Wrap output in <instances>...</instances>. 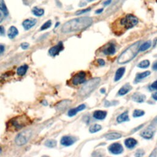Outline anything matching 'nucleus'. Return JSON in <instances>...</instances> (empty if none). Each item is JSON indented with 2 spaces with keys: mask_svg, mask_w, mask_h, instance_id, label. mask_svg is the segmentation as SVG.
<instances>
[{
  "mask_svg": "<svg viewBox=\"0 0 157 157\" xmlns=\"http://www.w3.org/2000/svg\"><path fill=\"white\" fill-rule=\"evenodd\" d=\"M93 20L89 17H82L66 22L62 28L64 33L79 31L86 29L92 24Z\"/></svg>",
  "mask_w": 157,
  "mask_h": 157,
  "instance_id": "nucleus-1",
  "label": "nucleus"
},
{
  "mask_svg": "<svg viewBox=\"0 0 157 157\" xmlns=\"http://www.w3.org/2000/svg\"><path fill=\"white\" fill-rule=\"evenodd\" d=\"M140 41H138L130 46L122 53L118 59V63L120 65L125 64L132 61L137 54L140 47Z\"/></svg>",
  "mask_w": 157,
  "mask_h": 157,
  "instance_id": "nucleus-2",
  "label": "nucleus"
},
{
  "mask_svg": "<svg viewBox=\"0 0 157 157\" xmlns=\"http://www.w3.org/2000/svg\"><path fill=\"white\" fill-rule=\"evenodd\" d=\"M31 120L25 115L20 116L12 118L8 124V128L17 131L31 124Z\"/></svg>",
  "mask_w": 157,
  "mask_h": 157,
  "instance_id": "nucleus-3",
  "label": "nucleus"
},
{
  "mask_svg": "<svg viewBox=\"0 0 157 157\" xmlns=\"http://www.w3.org/2000/svg\"><path fill=\"white\" fill-rule=\"evenodd\" d=\"M100 81L101 80L100 78H94L86 82L81 89L79 94L82 97H85V96L89 94L97 88Z\"/></svg>",
  "mask_w": 157,
  "mask_h": 157,
  "instance_id": "nucleus-4",
  "label": "nucleus"
},
{
  "mask_svg": "<svg viewBox=\"0 0 157 157\" xmlns=\"http://www.w3.org/2000/svg\"><path fill=\"white\" fill-rule=\"evenodd\" d=\"M137 23L138 20L137 17L132 14L126 15L120 21V25L126 30H128L134 27Z\"/></svg>",
  "mask_w": 157,
  "mask_h": 157,
  "instance_id": "nucleus-5",
  "label": "nucleus"
},
{
  "mask_svg": "<svg viewBox=\"0 0 157 157\" xmlns=\"http://www.w3.org/2000/svg\"><path fill=\"white\" fill-rule=\"evenodd\" d=\"M32 135V132L30 129L25 130L19 133L15 138L16 144L19 145H23L27 144Z\"/></svg>",
  "mask_w": 157,
  "mask_h": 157,
  "instance_id": "nucleus-6",
  "label": "nucleus"
},
{
  "mask_svg": "<svg viewBox=\"0 0 157 157\" xmlns=\"http://www.w3.org/2000/svg\"><path fill=\"white\" fill-rule=\"evenodd\" d=\"M86 73L84 71H80L76 74L72 78V84L74 85L81 84L85 81Z\"/></svg>",
  "mask_w": 157,
  "mask_h": 157,
  "instance_id": "nucleus-7",
  "label": "nucleus"
},
{
  "mask_svg": "<svg viewBox=\"0 0 157 157\" xmlns=\"http://www.w3.org/2000/svg\"><path fill=\"white\" fill-rule=\"evenodd\" d=\"M109 150L110 153L113 154H120L124 150L123 147L119 143H114L110 145L109 147Z\"/></svg>",
  "mask_w": 157,
  "mask_h": 157,
  "instance_id": "nucleus-8",
  "label": "nucleus"
},
{
  "mask_svg": "<svg viewBox=\"0 0 157 157\" xmlns=\"http://www.w3.org/2000/svg\"><path fill=\"white\" fill-rule=\"evenodd\" d=\"M63 45L62 42H59L57 45L52 47L49 50V54L52 56H56L59 54L60 52L63 50Z\"/></svg>",
  "mask_w": 157,
  "mask_h": 157,
  "instance_id": "nucleus-9",
  "label": "nucleus"
},
{
  "mask_svg": "<svg viewBox=\"0 0 157 157\" xmlns=\"http://www.w3.org/2000/svg\"><path fill=\"white\" fill-rule=\"evenodd\" d=\"M76 141V139L71 136H63L61 139V144L64 146H70L73 145Z\"/></svg>",
  "mask_w": 157,
  "mask_h": 157,
  "instance_id": "nucleus-10",
  "label": "nucleus"
},
{
  "mask_svg": "<svg viewBox=\"0 0 157 157\" xmlns=\"http://www.w3.org/2000/svg\"><path fill=\"white\" fill-rule=\"evenodd\" d=\"M37 20L36 19H27L23 21L22 25L25 30H29L36 25Z\"/></svg>",
  "mask_w": 157,
  "mask_h": 157,
  "instance_id": "nucleus-11",
  "label": "nucleus"
},
{
  "mask_svg": "<svg viewBox=\"0 0 157 157\" xmlns=\"http://www.w3.org/2000/svg\"><path fill=\"white\" fill-rule=\"evenodd\" d=\"M85 108H86V106L85 105V104H81V105L78 106L77 108H73V109H71L69 110L68 113V114L69 117H73L77 114L78 112L82 111V110H84Z\"/></svg>",
  "mask_w": 157,
  "mask_h": 157,
  "instance_id": "nucleus-12",
  "label": "nucleus"
},
{
  "mask_svg": "<svg viewBox=\"0 0 157 157\" xmlns=\"http://www.w3.org/2000/svg\"><path fill=\"white\" fill-rule=\"evenodd\" d=\"M103 53L106 55H113L116 52V47L113 44H109L106 46L102 50Z\"/></svg>",
  "mask_w": 157,
  "mask_h": 157,
  "instance_id": "nucleus-13",
  "label": "nucleus"
},
{
  "mask_svg": "<svg viewBox=\"0 0 157 157\" xmlns=\"http://www.w3.org/2000/svg\"><path fill=\"white\" fill-rule=\"evenodd\" d=\"M107 112L103 110H97L93 113V117L97 120H103L106 118Z\"/></svg>",
  "mask_w": 157,
  "mask_h": 157,
  "instance_id": "nucleus-14",
  "label": "nucleus"
},
{
  "mask_svg": "<svg viewBox=\"0 0 157 157\" xmlns=\"http://www.w3.org/2000/svg\"><path fill=\"white\" fill-rule=\"evenodd\" d=\"M18 34H19L18 30H17L15 27H14V26L11 27L7 32L8 37L10 39H14L18 35Z\"/></svg>",
  "mask_w": 157,
  "mask_h": 157,
  "instance_id": "nucleus-15",
  "label": "nucleus"
},
{
  "mask_svg": "<svg viewBox=\"0 0 157 157\" xmlns=\"http://www.w3.org/2000/svg\"><path fill=\"white\" fill-rule=\"evenodd\" d=\"M71 101L69 100H64L59 102L57 105V109L59 110H63L70 105Z\"/></svg>",
  "mask_w": 157,
  "mask_h": 157,
  "instance_id": "nucleus-16",
  "label": "nucleus"
},
{
  "mask_svg": "<svg viewBox=\"0 0 157 157\" xmlns=\"http://www.w3.org/2000/svg\"><path fill=\"white\" fill-rule=\"evenodd\" d=\"M154 132H155L154 130H153L150 128H148L147 129L144 130V132H142L141 135L145 139H150L153 137Z\"/></svg>",
  "mask_w": 157,
  "mask_h": 157,
  "instance_id": "nucleus-17",
  "label": "nucleus"
},
{
  "mask_svg": "<svg viewBox=\"0 0 157 157\" xmlns=\"http://www.w3.org/2000/svg\"><path fill=\"white\" fill-rule=\"evenodd\" d=\"M125 145L129 148V149H132L136 144H137V141L135 140L133 138H128L126 139L125 141Z\"/></svg>",
  "mask_w": 157,
  "mask_h": 157,
  "instance_id": "nucleus-18",
  "label": "nucleus"
},
{
  "mask_svg": "<svg viewBox=\"0 0 157 157\" xmlns=\"http://www.w3.org/2000/svg\"><path fill=\"white\" fill-rule=\"evenodd\" d=\"M131 90H132V86H131L129 84H126L120 89V90L118 92V94L121 96L125 95L127 93H128Z\"/></svg>",
  "mask_w": 157,
  "mask_h": 157,
  "instance_id": "nucleus-19",
  "label": "nucleus"
},
{
  "mask_svg": "<svg viewBox=\"0 0 157 157\" xmlns=\"http://www.w3.org/2000/svg\"><path fill=\"white\" fill-rule=\"evenodd\" d=\"M125 71V68H119L116 72V76H115V81H119L121 77L124 76Z\"/></svg>",
  "mask_w": 157,
  "mask_h": 157,
  "instance_id": "nucleus-20",
  "label": "nucleus"
},
{
  "mask_svg": "<svg viewBox=\"0 0 157 157\" xmlns=\"http://www.w3.org/2000/svg\"><path fill=\"white\" fill-rule=\"evenodd\" d=\"M145 97L144 94L136 93L133 96V100L137 102H142L145 100Z\"/></svg>",
  "mask_w": 157,
  "mask_h": 157,
  "instance_id": "nucleus-21",
  "label": "nucleus"
},
{
  "mask_svg": "<svg viewBox=\"0 0 157 157\" xmlns=\"http://www.w3.org/2000/svg\"><path fill=\"white\" fill-rule=\"evenodd\" d=\"M28 69V66L27 65H24L23 66H20L17 69V73L19 76H23L26 74Z\"/></svg>",
  "mask_w": 157,
  "mask_h": 157,
  "instance_id": "nucleus-22",
  "label": "nucleus"
},
{
  "mask_svg": "<svg viewBox=\"0 0 157 157\" xmlns=\"http://www.w3.org/2000/svg\"><path fill=\"white\" fill-rule=\"evenodd\" d=\"M129 119V117H128V112H125L123 114H121V115H120L117 118V121L118 122V123H121V122H124L125 121L128 120Z\"/></svg>",
  "mask_w": 157,
  "mask_h": 157,
  "instance_id": "nucleus-23",
  "label": "nucleus"
},
{
  "mask_svg": "<svg viewBox=\"0 0 157 157\" xmlns=\"http://www.w3.org/2000/svg\"><path fill=\"white\" fill-rule=\"evenodd\" d=\"M32 12L34 15L41 17L44 14V9H40L37 7H34L32 9Z\"/></svg>",
  "mask_w": 157,
  "mask_h": 157,
  "instance_id": "nucleus-24",
  "label": "nucleus"
},
{
  "mask_svg": "<svg viewBox=\"0 0 157 157\" xmlns=\"http://www.w3.org/2000/svg\"><path fill=\"white\" fill-rule=\"evenodd\" d=\"M121 135L119 133H112L107 134L106 136V137L107 139H109V140H114V139H117L120 138Z\"/></svg>",
  "mask_w": 157,
  "mask_h": 157,
  "instance_id": "nucleus-25",
  "label": "nucleus"
},
{
  "mask_svg": "<svg viewBox=\"0 0 157 157\" xmlns=\"http://www.w3.org/2000/svg\"><path fill=\"white\" fill-rule=\"evenodd\" d=\"M152 45V43L150 41H148L145 42H144L143 44H142L140 47H139V51H145L147 49H149Z\"/></svg>",
  "mask_w": 157,
  "mask_h": 157,
  "instance_id": "nucleus-26",
  "label": "nucleus"
},
{
  "mask_svg": "<svg viewBox=\"0 0 157 157\" xmlns=\"http://www.w3.org/2000/svg\"><path fill=\"white\" fill-rule=\"evenodd\" d=\"M150 74V73L149 71H145L142 73H139L137 75L136 78V82H139L141 80L143 79L144 78L147 77L148 76H149Z\"/></svg>",
  "mask_w": 157,
  "mask_h": 157,
  "instance_id": "nucleus-27",
  "label": "nucleus"
},
{
  "mask_svg": "<svg viewBox=\"0 0 157 157\" xmlns=\"http://www.w3.org/2000/svg\"><path fill=\"white\" fill-rule=\"evenodd\" d=\"M101 129V126L98 124H95L92 125L90 128V132L92 133H94L96 132H99L100 130Z\"/></svg>",
  "mask_w": 157,
  "mask_h": 157,
  "instance_id": "nucleus-28",
  "label": "nucleus"
},
{
  "mask_svg": "<svg viewBox=\"0 0 157 157\" xmlns=\"http://www.w3.org/2000/svg\"><path fill=\"white\" fill-rule=\"evenodd\" d=\"M45 145L50 148H53L55 147L57 145V141L54 139H49L46 142Z\"/></svg>",
  "mask_w": 157,
  "mask_h": 157,
  "instance_id": "nucleus-29",
  "label": "nucleus"
},
{
  "mask_svg": "<svg viewBox=\"0 0 157 157\" xmlns=\"http://www.w3.org/2000/svg\"><path fill=\"white\" fill-rule=\"evenodd\" d=\"M0 8H1L2 11L4 12L6 16H7L8 15V10L4 0H0Z\"/></svg>",
  "mask_w": 157,
  "mask_h": 157,
  "instance_id": "nucleus-30",
  "label": "nucleus"
},
{
  "mask_svg": "<svg viewBox=\"0 0 157 157\" xmlns=\"http://www.w3.org/2000/svg\"><path fill=\"white\" fill-rule=\"evenodd\" d=\"M149 65H150V62L149 60H144L138 64L137 67L141 68H147L149 66Z\"/></svg>",
  "mask_w": 157,
  "mask_h": 157,
  "instance_id": "nucleus-31",
  "label": "nucleus"
},
{
  "mask_svg": "<svg viewBox=\"0 0 157 157\" xmlns=\"http://www.w3.org/2000/svg\"><path fill=\"white\" fill-rule=\"evenodd\" d=\"M51 25H52V21L50 20L47 21L46 23L42 25V26L41 27V30H45L48 29L50 27Z\"/></svg>",
  "mask_w": 157,
  "mask_h": 157,
  "instance_id": "nucleus-32",
  "label": "nucleus"
},
{
  "mask_svg": "<svg viewBox=\"0 0 157 157\" xmlns=\"http://www.w3.org/2000/svg\"><path fill=\"white\" fill-rule=\"evenodd\" d=\"M144 114V112L141 110H135L133 113L134 117H139L143 116Z\"/></svg>",
  "mask_w": 157,
  "mask_h": 157,
  "instance_id": "nucleus-33",
  "label": "nucleus"
},
{
  "mask_svg": "<svg viewBox=\"0 0 157 157\" xmlns=\"http://www.w3.org/2000/svg\"><path fill=\"white\" fill-rule=\"evenodd\" d=\"M149 128L152 129L154 131L157 128V117H156V118L152 122Z\"/></svg>",
  "mask_w": 157,
  "mask_h": 157,
  "instance_id": "nucleus-34",
  "label": "nucleus"
},
{
  "mask_svg": "<svg viewBox=\"0 0 157 157\" xmlns=\"http://www.w3.org/2000/svg\"><path fill=\"white\" fill-rule=\"evenodd\" d=\"M6 16L5 14L4 13V12L2 11V9L1 8H0V23H1L3 22V20L4 19V17Z\"/></svg>",
  "mask_w": 157,
  "mask_h": 157,
  "instance_id": "nucleus-35",
  "label": "nucleus"
},
{
  "mask_svg": "<svg viewBox=\"0 0 157 157\" xmlns=\"http://www.w3.org/2000/svg\"><path fill=\"white\" fill-rule=\"evenodd\" d=\"M91 9L90 8H88V9H84V10H81V11H78L76 12V14L77 15H81V14H82L84 13H85V12H89V11H90Z\"/></svg>",
  "mask_w": 157,
  "mask_h": 157,
  "instance_id": "nucleus-36",
  "label": "nucleus"
},
{
  "mask_svg": "<svg viewBox=\"0 0 157 157\" xmlns=\"http://www.w3.org/2000/svg\"><path fill=\"white\" fill-rule=\"evenodd\" d=\"M29 44L28 43H27V42H24V43H22L21 44V47L22 48V49L23 50H26L29 47Z\"/></svg>",
  "mask_w": 157,
  "mask_h": 157,
  "instance_id": "nucleus-37",
  "label": "nucleus"
},
{
  "mask_svg": "<svg viewBox=\"0 0 157 157\" xmlns=\"http://www.w3.org/2000/svg\"><path fill=\"white\" fill-rule=\"evenodd\" d=\"M150 88L152 90H157V81L154 82L150 86Z\"/></svg>",
  "mask_w": 157,
  "mask_h": 157,
  "instance_id": "nucleus-38",
  "label": "nucleus"
},
{
  "mask_svg": "<svg viewBox=\"0 0 157 157\" xmlns=\"http://www.w3.org/2000/svg\"><path fill=\"white\" fill-rule=\"evenodd\" d=\"M4 33H5L4 28L3 27V26H0V34H1V35H4Z\"/></svg>",
  "mask_w": 157,
  "mask_h": 157,
  "instance_id": "nucleus-39",
  "label": "nucleus"
},
{
  "mask_svg": "<svg viewBox=\"0 0 157 157\" xmlns=\"http://www.w3.org/2000/svg\"><path fill=\"white\" fill-rule=\"evenodd\" d=\"M98 63L101 66H103V65H104V64H105V62H104V61L102 59H98Z\"/></svg>",
  "mask_w": 157,
  "mask_h": 157,
  "instance_id": "nucleus-40",
  "label": "nucleus"
},
{
  "mask_svg": "<svg viewBox=\"0 0 157 157\" xmlns=\"http://www.w3.org/2000/svg\"><path fill=\"white\" fill-rule=\"evenodd\" d=\"M4 50H5L4 46L3 45H0V55L3 53L4 52Z\"/></svg>",
  "mask_w": 157,
  "mask_h": 157,
  "instance_id": "nucleus-41",
  "label": "nucleus"
},
{
  "mask_svg": "<svg viewBox=\"0 0 157 157\" xmlns=\"http://www.w3.org/2000/svg\"><path fill=\"white\" fill-rule=\"evenodd\" d=\"M110 3H111V0H107V1H106L104 3V6H108V5H109Z\"/></svg>",
  "mask_w": 157,
  "mask_h": 157,
  "instance_id": "nucleus-42",
  "label": "nucleus"
},
{
  "mask_svg": "<svg viewBox=\"0 0 157 157\" xmlns=\"http://www.w3.org/2000/svg\"><path fill=\"white\" fill-rule=\"evenodd\" d=\"M152 97L154 100H157V92L156 93H155L153 95H152Z\"/></svg>",
  "mask_w": 157,
  "mask_h": 157,
  "instance_id": "nucleus-43",
  "label": "nucleus"
},
{
  "mask_svg": "<svg viewBox=\"0 0 157 157\" xmlns=\"http://www.w3.org/2000/svg\"><path fill=\"white\" fill-rule=\"evenodd\" d=\"M153 69H154V70L157 71V62H156V63H154V65L153 66Z\"/></svg>",
  "mask_w": 157,
  "mask_h": 157,
  "instance_id": "nucleus-44",
  "label": "nucleus"
},
{
  "mask_svg": "<svg viewBox=\"0 0 157 157\" xmlns=\"http://www.w3.org/2000/svg\"><path fill=\"white\" fill-rule=\"evenodd\" d=\"M102 11H103L102 9H98V11H96V13H97V14H100V13H101L102 12Z\"/></svg>",
  "mask_w": 157,
  "mask_h": 157,
  "instance_id": "nucleus-45",
  "label": "nucleus"
},
{
  "mask_svg": "<svg viewBox=\"0 0 157 157\" xmlns=\"http://www.w3.org/2000/svg\"><path fill=\"white\" fill-rule=\"evenodd\" d=\"M101 92L102 93H104V92H105V90H104V89H102V90H101Z\"/></svg>",
  "mask_w": 157,
  "mask_h": 157,
  "instance_id": "nucleus-46",
  "label": "nucleus"
},
{
  "mask_svg": "<svg viewBox=\"0 0 157 157\" xmlns=\"http://www.w3.org/2000/svg\"><path fill=\"white\" fill-rule=\"evenodd\" d=\"M89 1H94V0H88Z\"/></svg>",
  "mask_w": 157,
  "mask_h": 157,
  "instance_id": "nucleus-47",
  "label": "nucleus"
}]
</instances>
